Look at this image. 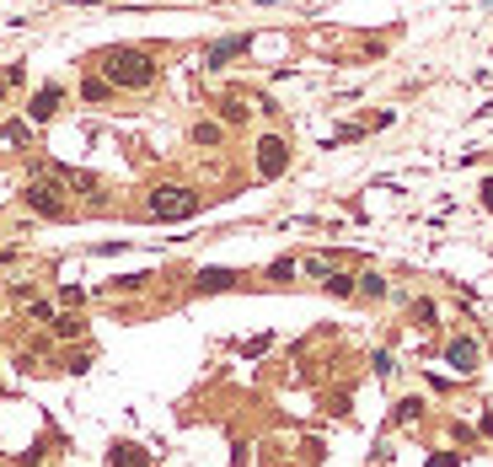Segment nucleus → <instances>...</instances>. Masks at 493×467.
Listing matches in <instances>:
<instances>
[{"label": "nucleus", "mask_w": 493, "mask_h": 467, "mask_svg": "<svg viewBox=\"0 0 493 467\" xmlns=\"http://www.w3.org/2000/svg\"><path fill=\"white\" fill-rule=\"evenodd\" d=\"M102 76L113 81V86L140 91V86L156 81V65H150V54H140V48H113V54L102 60Z\"/></svg>", "instance_id": "nucleus-1"}, {"label": "nucleus", "mask_w": 493, "mask_h": 467, "mask_svg": "<svg viewBox=\"0 0 493 467\" xmlns=\"http://www.w3.org/2000/svg\"><path fill=\"white\" fill-rule=\"evenodd\" d=\"M194 210H198L194 188H172V183H166V188L150 194V215H156V221H182V215H194Z\"/></svg>", "instance_id": "nucleus-2"}, {"label": "nucleus", "mask_w": 493, "mask_h": 467, "mask_svg": "<svg viewBox=\"0 0 493 467\" xmlns=\"http://www.w3.org/2000/svg\"><path fill=\"white\" fill-rule=\"evenodd\" d=\"M284 166H290V145H284L279 135L257 140V172H263V178H279Z\"/></svg>", "instance_id": "nucleus-3"}, {"label": "nucleus", "mask_w": 493, "mask_h": 467, "mask_svg": "<svg viewBox=\"0 0 493 467\" xmlns=\"http://www.w3.org/2000/svg\"><path fill=\"white\" fill-rule=\"evenodd\" d=\"M27 204H32L38 215H54V221L65 215V199H60V188H54V183H32V188H27Z\"/></svg>", "instance_id": "nucleus-4"}, {"label": "nucleus", "mask_w": 493, "mask_h": 467, "mask_svg": "<svg viewBox=\"0 0 493 467\" xmlns=\"http://www.w3.org/2000/svg\"><path fill=\"white\" fill-rule=\"evenodd\" d=\"M60 103H65V91H60V86L32 91V107H27V113H32V124H48L54 113H60Z\"/></svg>", "instance_id": "nucleus-5"}, {"label": "nucleus", "mask_w": 493, "mask_h": 467, "mask_svg": "<svg viewBox=\"0 0 493 467\" xmlns=\"http://www.w3.org/2000/svg\"><path fill=\"white\" fill-rule=\"evenodd\" d=\"M113 467H150V456L140 452V446H129V440H119V446H113Z\"/></svg>", "instance_id": "nucleus-6"}, {"label": "nucleus", "mask_w": 493, "mask_h": 467, "mask_svg": "<svg viewBox=\"0 0 493 467\" xmlns=\"http://www.w3.org/2000/svg\"><path fill=\"white\" fill-rule=\"evenodd\" d=\"M450 365H456V371H472V365H478V344H472V338H456V344H450Z\"/></svg>", "instance_id": "nucleus-7"}, {"label": "nucleus", "mask_w": 493, "mask_h": 467, "mask_svg": "<svg viewBox=\"0 0 493 467\" xmlns=\"http://www.w3.org/2000/svg\"><path fill=\"white\" fill-rule=\"evenodd\" d=\"M48 328L60 333V338H81V333H86V322H81V317H75V312H65V317H54Z\"/></svg>", "instance_id": "nucleus-8"}, {"label": "nucleus", "mask_w": 493, "mask_h": 467, "mask_svg": "<svg viewBox=\"0 0 493 467\" xmlns=\"http://www.w3.org/2000/svg\"><path fill=\"white\" fill-rule=\"evenodd\" d=\"M241 48H247V38H225V44L210 48V65H225V60H236Z\"/></svg>", "instance_id": "nucleus-9"}, {"label": "nucleus", "mask_w": 493, "mask_h": 467, "mask_svg": "<svg viewBox=\"0 0 493 467\" xmlns=\"http://www.w3.org/2000/svg\"><path fill=\"white\" fill-rule=\"evenodd\" d=\"M107 91H113V81H107V76H86V86H81V97H86V103H102Z\"/></svg>", "instance_id": "nucleus-10"}, {"label": "nucleus", "mask_w": 493, "mask_h": 467, "mask_svg": "<svg viewBox=\"0 0 493 467\" xmlns=\"http://www.w3.org/2000/svg\"><path fill=\"white\" fill-rule=\"evenodd\" d=\"M236 279V274H225V269H210V274H198V290H225Z\"/></svg>", "instance_id": "nucleus-11"}, {"label": "nucleus", "mask_w": 493, "mask_h": 467, "mask_svg": "<svg viewBox=\"0 0 493 467\" xmlns=\"http://www.w3.org/2000/svg\"><path fill=\"white\" fill-rule=\"evenodd\" d=\"M194 140L198 145H220V124H194Z\"/></svg>", "instance_id": "nucleus-12"}, {"label": "nucleus", "mask_w": 493, "mask_h": 467, "mask_svg": "<svg viewBox=\"0 0 493 467\" xmlns=\"http://www.w3.org/2000/svg\"><path fill=\"white\" fill-rule=\"evenodd\" d=\"M327 290H332V296H349V290H354V274H332Z\"/></svg>", "instance_id": "nucleus-13"}, {"label": "nucleus", "mask_w": 493, "mask_h": 467, "mask_svg": "<svg viewBox=\"0 0 493 467\" xmlns=\"http://www.w3.org/2000/svg\"><path fill=\"white\" fill-rule=\"evenodd\" d=\"M220 113H225V124H241V119H247V107H241V103H225Z\"/></svg>", "instance_id": "nucleus-14"}, {"label": "nucleus", "mask_w": 493, "mask_h": 467, "mask_svg": "<svg viewBox=\"0 0 493 467\" xmlns=\"http://www.w3.org/2000/svg\"><path fill=\"white\" fill-rule=\"evenodd\" d=\"M413 317H419L424 328H434V306H429V301H419V306H413Z\"/></svg>", "instance_id": "nucleus-15"}, {"label": "nucleus", "mask_w": 493, "mask_h": 467, "mask_svg": "<svg viewBox=\"0 0 493 467\" xmlns=\"http://www.w3.org/2000/svg\"><path fill=\"white\" fill-rule=\"evenodd\" d=\"M482 204H493V183H488V188H482Z\"/></svg>", "instance_id": "nucleus-16"}, {"label": "nucleus", "mask_w": 493, "mask_h": 467, "mask_svg": "<svg viewBox=\"0 0 493 467\" xmlns=\"http://www.w3.org/2000/svg\"><path fill=\"white\" fill-rule=\"evenodd\" d=\"M0 97H6V81H0Z\"/></svg>", "instance_id": "nucleus-17"}]
</instances>
